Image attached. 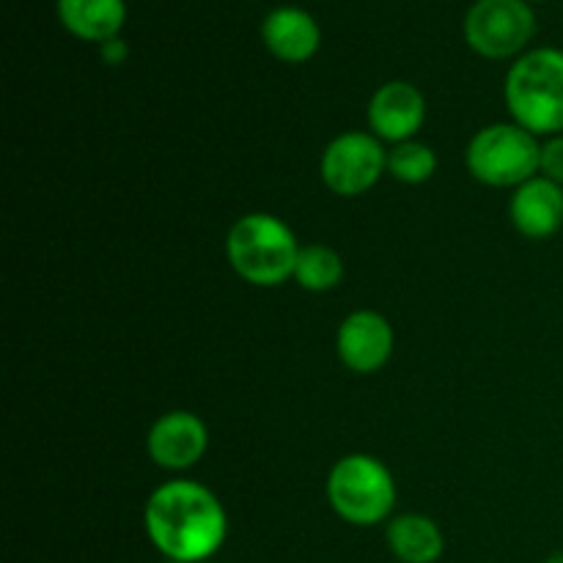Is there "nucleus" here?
<instances>
[{"instance_id":"obj_10","label":"nucleus","mask_w":563,"mask_h":563,"mask_svg":"<svg viewBox=\"0 0 563 563\" xmlns=\"http://www.w3.org/2000/svg\"><path fill=\"white\" fill-rule=\"evenodd\" d=\"M423 115H427L423 93L401 80L385 82L368 102V126L374 135L394 143L410 141L421 130Z\"/></svg>"},{"instance_id":"obj_6","label":"nucleus","mask_w":563,"mask_h":563,"mask_svg":"<svg viewBox=\"0 0 563 563\" xmlns=\"http://www.w3.org/2000/svg\"><path fill=\"white\" fill-rule=\"evenodd\" d=\"M537 33V14L528 0H476L465 16V38L493 60L522 53Z\"/></svg>"},{"instance_id":"obj_5","label":"nucleus","mask_w":563,"mask_h":563,"mask_svg":"<svg viewBox=\"0 0 563 563\" xmlns=\"http://www.w3.org/2000/svg\"><path fill=\"white\" fill-rule=\"evenodd\" d=\"M542 159L537 135L520 124H493L473 135L467 168L489 187H520L533 179Z\"/></svg>"},{"instance_id":"obj_3","label":"nucleus","mask_w":563,"mask_h":563,"mask_svg":"<svg viewBox=\"0 0 563 563\" xmlns=\"http://www.w3.org/2000/svg\"><path fill=\"white\" fill-rule=\"evenodd\" d=\"M225 253L234 273L247 284L278 286L295 275L300 247L284 220L273 214H245L231 225Z\"/></svg>"},{"instance_id":"obj_20","label":"nucleus","mask_w":563,"mask_h":563,"mask_svg":"<svg viewBox=\"0 0 563 563\" xmlns=\"http://www.w3.org/2000/svg\"><path fill=\"white\" fill-rule=\"evenodd\" d=\"M528 3H542V0H528Z\"/></svg>"},{"instance_id":"obj_16","label":"nucleus","mask_w":563,"mask_h":563,"mask_svg":"<svg viewBox=\"0 0 563 563\" xmlns=\"http://www.w3.org/2000/svg\"><path fill=\"white\" fill-rule=\"evenodd\" d=\"M388 170L399 181L421 185V181L432 179V174L438 170V154H434L427 143H396L394 152H388Z\"/></svg>"},{"instance_id":"obj_11","label":"nucleus","mask_w":563,"mask_h":563,"mask_svg":"<svg viewBox=\"0 0 563 563\" xmlns=\"http://www.w3.org/2000/svg\"><path fill=\"white\" fill-rule=\"evenodd\" d=\"M264 47L286 64H302L313 58L322 44V31L308 11L297 5H278L262 22Z\"/></svg>"},{"instance_id":"obj_2","label":"nucleus","mask_w":563,"mask_h":563,"mask_svg":"<svg viewBox=\"0 0 563 563\" xmlns=\"http://www.w3.org/2000/svg\"><path fill=\"white\" fill-rule=\"evenodd\" d=\"M506 104L533 135H561L563 49L539 47L520 55L506 75Z\"/></svg>"},{"instance_id":"obj_18","label":"nucleus","mask_w":563,"mask_h":563,"mask_svg":"<svg viewBox=\"0 0 563 563\" xmlns=\"http://www.w3.org/2000/svg\"><path fill=\"white\" fill-rule=\"evenodd\" d=\"M99 47H102L104 64H121V60L126 58V44L121 42L119 36L110 38V42H104V44H99Z\"/></svg>"},{"instance_id":"obj_13","label":"nucleus","mask_w":563,"mask_h":563,"mask_svg":"<svg viewBox=\"0 0 563 563\" xmlns=\"http://www.w3.org/2000/svg\"><path fill=\"white\" fill-rule=\"evenodd\" d=\"M55 11L60 25L80 42H110L126 22L124 0H55Z\"/></svg>"},{"instance_id":"obj_14","label":"nucleus","mask_w":563,"mask_h":563,"mask_svg":"<svg viewBox=\"0 0 563 563\" xmlns=\"http://www.w3.org/2000/svg\"><path fill=\"white\" fill-rule=\"evenodd\" d=\"M388 548L401 563H434L443 555V531L423 515H401L390 520Z\"/></svg>"},{"instance_id":"obj_19","label":"nucleus","mask_w":563,"mask_h":563,"mask_svg":"<svg viewBox=\"0 0 563 563\" xmlns=\"http://www.w3.org/2000/svg\"><path fill=\"white\" fill-rule=\"evenodd\" d=\"M544 563H563V553H555V555H550V559L544 561Z\"/></svg>"},{"instance_id":"obj_17","label":"nucleus","mask_w":563,"mask_h":563,"mask_svg":"<svg viewBox=\"0 0 563 563\" xmlns=\"http://www.w3.org/2000/svg\"><path fill=\"white\" fill-rule=\"evenodd\" d=\"M539 170L544 174V179L555 181L563 187V132L553 135L542 146V159H539Z\"/></svg>"},{"instance_id":"obj_8","label":"nucleus","mask_w":563,"mask_h":563,"mask_svg":"<svg viewBox=\"0 0 563 563\" xmlns=\"http://www.w3.org/2000/svg\"><path fill=\"white\" fill-rule=\"evenodd\" d=\"M209 443L207 427L198 416L187 410L165 412L148 429L146 451L154 465L165 471H187L203 456Z\"/></svg>"},{"instance_id":"obj_7","label":"nucleus","mask_w":563,"mask_h":563,"mask_svg":"<svg viewBox=\"0 0 563 563\" xmlns=\"http://www.w3.org/2000/svg\"><path fill=\"white\" fill-rule=\"evenodd\" d=\"M388 168V152L368 132L339 135L322 154V179L339 196H361L372 190Z\"/></svg>"},{"instance_id":"obj_1","label":"nucleus","mask_w":563,"mask_h":563,"mask_svg":"<svg viewBox=\"0 0 563 563\" xmlns=\"http://www.w3.org/2000/svg\"><path fill=\"white\" fill-rule=\"evenodd\" d=\"M143 526L154 548L176 563L212 559L229 531L223 504L196 482H168L154 489Z\"/></svg>"},{"instance_id":"obj_15","label":"nucleus","mask_w":563,"mask_h":563,"mask_svg":"<svg viewBox=\"0 0 563 563\" xmlns=\"http://www.w3.org/2000/svg\"><path fill=\"white\" fill-rule=\"evenodd\" d=\"M295 278L308 291H330L344 278V264L341 256L328 245L300 247V256L295 264Z\"/></svg>"},{"instance_id":"obj_12","label":"nucleus","mask_w":563,"mask_h":563,"mask_svg":"<svg viewBox=\"0 0 563 563\" xmlns=\"http://www.w3.org/2000/svg\"><path fill=\"white\" fill-rule=\"evenodd\" d=\"M511 220L528 240H548L563 225V187L533 176L511 196Z\"/></svg>"},{"instance_id":"obj_4","label":"nucleus","mask_w":563,"mask_h":563,"mask_svg":"<svg viewBox=\"0 0 563 563\" xmlns=\"http://www.w3.org/2000/svg\"><path fill=\"white\" fill-rule=\"evenodd\" d=\"M328 498L341 520L352 526H377L394 511L396 482L374 456L350 454L330 471Z\"/></svg>"},{"instance_id":"obj_9","label":"nucleus","mask_w":563,"mask_h":563,"mask_svg":"<svg viewBox=\"0 0 563 563\" xmlns=\"http://www.w3.org/2000/svg\"><path fill=\"white\" fill-rule=\"evenodd\" d=\"M394 352V328L377 311H355L339 328V355L357 374L379 372Z\"/></svg>"}]
</instances>
